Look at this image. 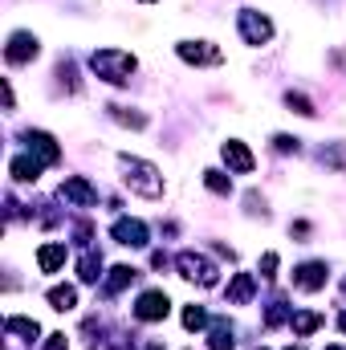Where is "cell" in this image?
Returning <instances> with one entry per match:
<instances>
[{
    "instance_id": "obj_3",
    "label": "cell",
    "mask_w": 346,
    "mask_h": 350,
    "mask_svg": "<svg viewBox=\"0 0 346 350\" xmlns=\"http://www.w3.org/2000/svg\"><path fill=\"white\" fill-rule=\"evenodd\" d=\"M175 269H179V277H183V281H196L200 289L220 285V269L208 261L204 253H196V249H183V253L175 257Z\"/></svg>"
},
{
    "instance_id": "obj_29",
    "label": "cell",
    "mask_w": 346,
    "mask_h": 350,
    "mask_svg": "<svg viewBox=\"0 0 346 350\" xmlns=\"http://www.w3.org/2000/svg\"><path fill=\"white\" fill-rule=\"evenodd\" d=\"M261 277H265V281L277 277V253H265V257H261Z\"/></svg>"
},
{
    "instance_id": "obj_33",
    "label": "cell",
    "mask_w": 346,
    "mask_h": 350,
    "mask_svg": "<svg viewBox=\"0 0 346 350\" xmlns=\"http://www.w3.org/2000/svg\"><path fill=\"white\" fill-rule=\"evenodd\" d=\"M285 350H306V347H285Z\"/></svg>"
},
{
    "instance_id": "obj_16",
    "label": "cell",
    "mask_w": 346,
    "mask_h": 350,
    "mask_svg": "<svg viewBox=\"0 0 346 350\" xmlns=\"http://www.w3.org/2000/svg\"><path fill=\"white\" fill-rule=\"evenodd\" d=\"M208 350H237V326L228 318H216L208 326Z\"/></svg>"
},
{
    "instance_id": "obj_12",
    "label": "cell",
    "mask_w": 346,
    "mask_h": 350,
    "mask_svg": "<svg viewBox=\"0 0 346 350\" xmlns=\"http://www.w3.org/2000/svg\"><path fill=\"white\" fill-rule=\"evenodd\" d=\"M62 200L74 208H94L98 204V187L90 183L86 175H66L62 179Z\"/></svg>"
},
{
    "instance_id": "obj_37",
    "label": "cell",
    "mask_w": 346,
    "mask_h": 350,
    "mask_svg": "<svg viewBox=\"0 0 346 350\" xmlns=\"http://www.w3.org/2000/svg\"><path fill=\"white\" fill-rule=\"evenodd\" d=\"M147 4H151V0H147Z\"/></svg>"
},
{
    "instance_id": "obj_9",
    "label": "cell",
    "mask_w": 346,
    "mask_h": 350,
    "mask_svg": "<svg viewBox=\"0 0 346 350\" xmlns=\"http://www.w3.org/2000/svg\"><path fill=\"white\" fill-rule=\"evenodd\" d=\"M175 53L187 66H220L224 62V49L212 41H175Z\"/></svg>"
},
{
    "instance_id": "obj_2",
    "label": "cell",
    "mask_w": 346,
    "mask_h": 350,
    "mask_svg": "<svg viewBox=\"0 0 346 350\" xmlns=\"http://www.w3.org/2000/svg\"><path fill=\"white\" fill-rule=\"evenodd\" d=\"M118 163H122V183L135 191V196H143V200H159L163 196V172L155 167V163H147V159H139V155H118Z\"/></svg>"
},
{
    "instance_id": "obj_4",
    "label": "cell",
    "mask_w": 346,
    "mask_h": 350,
    "mask_svg": "<svg viewBox=\"0 0 346 350\" xmlns=\"http://www.w3.org/2000/svg\"><path fill=\"white\" fill-rule=\"evenodd\" d=\"M237 33H241L245 45L261 49V45L273 41V21H269L265 12H257V8H241V12H237Z\"/></svg>"
},
{
    "instance_id": "obj_22",
    "label": "cell",
    "mask_w": 346,
    "mask_h": 350,
    "mask_svg": "<svg viewBox=\"0 0 346 350\" xmlns=\"http://www.w3.org/2000/svg\"><path fill=\"white\" fill-rule=\"evenodd\" d=\"M318 159H322V167H330V172L346 175V143H322Z\"/></svg>"
},
{
    "instance_id": "obj_23",
    "label": "cell",
    "mask_w": 346,
    "mask_h": 350,
    "mask_svg": "<svg viewBox=\"0 0 346 350\" xmlns=\"http://www.w3.org/2000/svg\"><path fill=\"white\" fill-rule=\"evenodd\" d=\"M106 114H110L118 126H131V131H143V126H147V114H143V110H131V106H106Z\"/></svg>"
},
{
    "instance_id": "obj_15",
    "label": "cell",
    "mask_w": 346,
    "mask_h": 350,
    "mask_svg": "<svg viewBox=\"0 0 346 350\" xmlns=\"http://www.w3.org/2000/svg\"><path fill=\"white\" fill-rule=\"evenodd\" d=\"M228 306H249L253 301V293H257V277L253 273H232V281H228Z\"/></svg>"
},
{
    "instance_id": "obj_21",
    "label": "cell",
    "mask_w": 346,
    "mask_h": 350,
    "mask_svg": "<svg viewBox=\"0 0 346 350\" xmlns=\"http://www.w3.org/2000/svg\"><path fill=\"white\" fill-rule=\"evenodd\" d=\"M78 281H82V285H98V281H102V257H98L94 249L78 257Z\"/></svg>"
},
{
    "instance_id": "obj_25",
    "label": "cell",
    "mask_w": 346,
    "mask_h": 350,
    "mask_svg": "<svg viewBox=\"0 0 346 350\" xmlns=\"http://www.w3.org/2000/svg\"><path fill=\"white\" fill-rule=\"evenodd\" d=\"M285 106H289L293 114H302V118H318V106H314V98H306L302 90H285Z\"/></svg>"
},
{
    "instance_id": "obj_18",
    "label": "cell",
    "mask_w": 346,
    "mask_h": 350,
    "mask_svg": "<svg viewBox=\"0 0 346 350\" xmlns=\"http://www.w3.org/2000/svg\"><path fill=\"white\" fill-rule=\"evenodd\" d=\"M4 334H8V338H25V342H33V338L41 334V326H37V318L8 314V318H4Z\"/></svg>"
},
{
    "instance_id": "obj_17",
    "label": "cell",
    "mask_w": 346,
    "mask_h": 350,
    "mask_svg": "<svg viewBox=\"0 0 346 350\" xmlns=\"http://www.w3.org/2000/svg\"><path fill=\"white\" fill-rule=\"evenodd\" d=\"M289 326H293V338H310L318 326H326V314H318V310H293Z\"/></svg>"
},
{
    "instance_id": "obj_31",
    "label": "cell",
    "mask_w": 346,
    "mask_h": 350,
    "mask_svg": "<svg viewBox=\"0 0 346 350\" xmlns=\"http://www.w3.org/2000/svg\"><path fill=\"white\" fill-rule=\"evenodd\" d=\"M289 232H293V237H310V224H306V220H297V224H289Z\"/></svg>"
},
{
    "instance_id": "obj_24",
    "label": "cell",
    "mask_w": 346,
    "mask_h": 350,
    "mask_svg": "<svg viewBox=\"0 0 346 350\" xmlns=\"http://www.w3.org/2000/svg\"><path fill=\"white\" fill-rule=\"evenodd\" d=\"M204 187H208L212 196H224V200H228V196H232V175H224L220 167H208V172H204Z\"/></svg>"
},
{
    "instance_id": "obj_7",
    "label": "cell",
    "mask_w": 346,
    "mask_h": 350,
    "mask_svg": "<svg viewBox=\"0 0 346 350\" xmlns=\"http://www.w3.org/2000/svg\"><path fill=\"white\" fill-rule=\"evenodd\" d=\"M131 314H135V322H163L172 314V297L163 289H143L135 297V310Z\"/></svg>"
},
{
    "instance_id": "obj_36",
    "label": "cell",
    "mask_w": 346,
    "mask_h": 350,
    "mask_svg": "<svg viewBox=\"0 0 346 350\" xmlns=\"http://www.w3.org/2000/svg\"><path fill=\"white\" fill-rule=\"evenodd\" d=\"M257 350H265V347H257Z\"/></svg>"
},
{
    "instance_id": "obj_10",
    "label": "cell",
    "mask_w": 346,
    "mask_h": 350,
    "mask_svg": "<svg viewBox=\"0 0 346 350\" xmlns=\"http://www.w3.org/2000/svg\"><path fill=\"white\" fill-rule=\"evenodd\" d=\"M21 139H25V151H29V155H37L45 167L62 163V147H57V139H53L49 131H25Z\"/></svg>"
},
{
    "instance_id": "obj_28",
    "label": "cell",
    "mask_w": 346,
    "mask_h": 350,
    "mask_svg": "<svg viewBox=\"0 0 346 350\" xmlns=\"http://www.w3.org/2000/svg\"><path fill=\"white\" fill-rule=\"evenodd\" d=\"M273 151L277 155H297L302 151V139L297 135H273Z\"/></svg>"
},
{
    "instance_id": "obj_6",
    "label": "cell",
    "mask_w": 346,
    "mask_h": 350,
    "mask_svg": "<svg viewBox=\"0 0 346 350\" xmlns=\"http://www.w3.org/2000/svg\"><path fill=\"white\" fill-rule=\"evenodd\" d=\"M110 237H114V245H122V249H147V245H151V228H147L139 216H118V220L110 224Z\"/></svg>"
},
{
    "instance_id": "obj_1",
    "label": "cell",
    "mask_w": 346,
    "mask_h": 350,
    "mask_svg": "<svg viewBox=\"0 0 346 350\" xmlns=\"http://www.w3.org/2000/svg\"><path fill=\"white\" fill-rule=\"evenodd\" d=\"M90 70H94V78L106 82V86H127L131 74L139 70V57H135L131 49H94V53H90Z\"/></svg>"
},
{
    "instance_id": "obj_5",
    "label": "cell",
    "mask_w": 346,
    "mask_h": 350,
    "mask_svg": "<svg viewBox=\"0 0 346 350\" xmlns=\"http://www.w3.org/2000/svg\"><path fill=\"white\" fill-rule=\"evenodd\" d=\"M37 53H41V37H37V33H29V29H12V33H8V41H4V62H8L12 70L37 62Z\"/></svg>"
},
{
    "instance_id": "obj_13",
    "label": "cell",
    "mask_w": 346,
    "mask_h": 350,
    "mask_svg": "<svg viewBox=\"0 0 346 350\" xmlns=\"http://www.w3.org/2000/svg\"><path fill=\"white\" fill-rule=\"evenodd\" d=\"M41 172H45V163H41L37 155H29V151L8 159V175H12L16 183H37V179H41Z\"/></svg>"
},
{
    "instance_id": "obj_11",
    "label": "cell",
    "mask_w": 346,
    "mask_h": 350,
    "mask_svg": "<svg viewBox=\"0 0 346 350\" xmlns=\"http://www.w3.org/2000/svg\"><path fill=\"white\" fill-rule=\"evenodd\" d=\"M220 159H224L228 175H253V167H257L253 151H249L241 139H228V143H220Z\"/></svg>"
},
{
    "instance_id": "obj_8",
    "label": "cell",
    "mask_w": 346,
    "mask_h": 350,
    "mask_svg": "<svg viewBox=\"0 0 346 350\" xmlns=\"http://www.w3.org/2000/svg\"><path fill=\"white\" fill-rule=\"evenodd\" d=\"M289 281H293L297 293H318V289H326L330 269H326V261H302V265H293Z\"/></svg>"
},
{
    "instance_id": "obj_19",
    "label": "cell",
    "mask_w": 346,
    "mask_h": 350,
    "mask_svg": "<svg viewBox=\"0 0 346 350\" xmlns=\"http://www.w3.org/2000/svg\"><path fill=\"white\" fill-rule=\"evenodd\" d=\"M45 301H49V310L70 314V310H78V289H74V285H53V289L45 293Z\"/></svg>"
},
{
    "instance_id": "obj_32",
    "label": "cell",
    "mask_w": 346,
    "mask_h": 350,
    "mask_svg": "<svg viewBox=\"0 0 346 350\" xmlns=\"http://www.w3.org/2000/svg\"><path fill=\"white\" fill-rule=\"evenodd\" d=\"M338 330H343V334H346V314H343V318H338Z\"/></svg>"
},
{
    "instance_id": "obj_20",
    "label": "cell",
    "mask_w": 346,
    "mask_h": 350,
    "mask_svg": "<svg viewBox=\"0 0 346 350\" xmlns=\"http://www.w3.org/2000/svg\"><path fill=\"white\" fill-rule=\"evenodd\" d=\"M135 281H139V269H131V265H114L110 277H106V293L114 297V293H122V289L135 285Z\"/></svg>"
},
{
    "instance_id": "obj_30",
    "label": "cell",
    "mask_w": 346,
    "mask_h": 350,
    "mask_svg": "<svg viewBox=\"0 0 346 350\" xmlns=\"http://www.w3.org/2000/svg\"><path fill=\"white\" fill-rule=\"evenodd\" d=\"M41 350H70V338H66V334H49Z\"/></svg>"
},
{
    "instance_id": "obj_26",
    "label": "cell",
    "mask_w": 346,
    "mask_h": 350,
    "mask_svg": "<svg viewBox=\"0 0 346 350\" xmlns=\"http://www.w3.org/2000/svg\"><path fill=\"white\" fill-rule=\"evenodd\" d=\"M208 326H212V318H208L204 306H187V310H183V330L196 334V330H208Z\"/></svg>"
},
{
    "instance_id": "obj_34",
    "label": "cell",
    "mask_w": 346,
    "mask_h": 350,
    "mask_svg": "<svg viewBox=\"0 0 346 350\" xmlns=\"http://www.w3.org/2000/svg\"><path fill=\"white\" fill-rule=\"evenodd\" d=\"M326 350H346V347H326Z\"/></svg>"
},
{
    "instance_id": "obj_35",
    "label": "cell",
    "mask_w": 346,
    "mask_h": 350,
    "mask_svg": "<svg viewBox=\"0 0 346 350\" xmlns=\"http://www.w3.org/2000/svg\"><path fill=\"white\" fill-rule=\"evenodd\" d=\"M343 297H346V281H343Z\"/></svg>"
},
{
    "instance_id": "obj_14",
    "label": "cell",
    "mask_w": 346,
    "mask_h": 350,
    "mask_svg": "<svg viewBox=\"0 0 346 350\" xmlns=\"http://www.w3.org/2000/svg\"><path fill=\"white\" fill-rule=\"evenodd\" d=\"M66 257H70L66 241H45V245L37 249V269H41V273H62Z\"/></svg>"
},
{
    "instance_id": "obj_27",
    "label": "cell",
    "mask_w": 346,
    "mask_h": 350,
    "mask_svg": "<svg viewBox=\"0 0 346 350\" xmlns=\"http://www.w3.org/2000/svg\"><path fill=\"white\" fill-rule=\"evenodd\" d=\"M285 318H293V314H289V306H285V297H273V301L265 306V326L273 330V326H281Z\"/></svg>"
}]
</instances>
